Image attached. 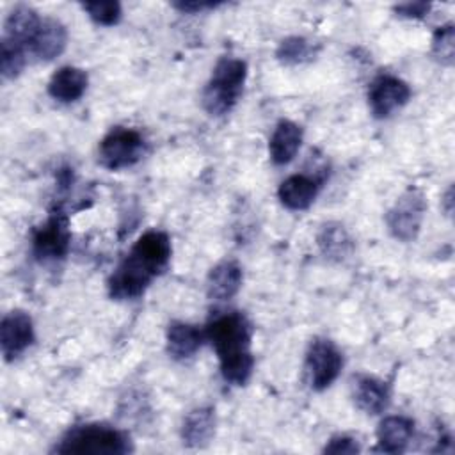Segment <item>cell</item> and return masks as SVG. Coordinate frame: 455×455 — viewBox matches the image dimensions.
<instances>
[{"mask_svg":"<svg viewBox=\"0 0 455 455\" xmlns=\"http://www.w3.org/2000/svg\"><path fill=\"white\" fill-rule=\"evenodd\" d=\"M171 259V240L160 229L142 233L126 258L108 279V293L116 300L140 297L149 283L160 275Z\"/></svg>","mask_w":455,"mask_h":455,"instance_id":"1","label":"cell"},{"mask_svg":"<svg viewBox=\"0 0 455 455\" xmlns=\"http://www.w3.org/2000/svg\"><path fill=\"white\" fill-rule=\"evenodd\" d=\"M204 338L215 348L224 380L233 386L247 384L254 368L251 352L252 327L249 320L240 311H226L206 325Z\"/></svg>","mask_w":455,"mask_h":455,"instance_id":"2","label":"cell"},{"mask_svg":"<svg viewBox=\"0 0 455 455\" xmlns=\"http://www.w3.org/2000/svg\"><path fill=\"white\" fill-rule=\"evenodd\" d=\"M245 78V60L235 57L219 59L201 96L203 108L215 117L228 114L242 96Z\"/></svg>","mask_w":455,"mask_h":455,"instance_id":"3","label":"cell"},{"mask_svg":"<svg viewBox=\"0 0 455 455\" xmlns=\"http://www.w3.org/2000/svg\"><path fill=\"white\" fill-rule=\"evenodd\" d=\"M132 441L123 432L105 423H87L71 428L55 446L57 453L78 455H123L132 451Z\"/></svg>","mask_w":455,"mask_h":455,"instance_id":"4","label":"cell"},{"mask_svg":"<svg viewBox=\"0 0 455 455\" xmlns=\"http://www.w3.org/2000/svg\"><path fill=\"white\" fill-rule=\"evenodd\" d=\"M142 153L144 137L133 128L116 126L100 142V162L110 171H119L137 164Z\"/></svg>","mask_w":455,"mask_h":455,"instance_id":"5","label":"cell"},{"mask_svg":"<svg viewBox=\"0 0 455 455\" xmlns=\"http://www.w3.org/2000/svg\"><path fill=\"white\" fill-rule=\"evenodd\" d=\"M425 212V196L418 188H409L386 213V224L389 233L402 242L414 240L421 229Z\"/></svg>","mask_w":455,"mask_h":455,"instance_id":"6","label":"cell"},{"mask_svg":"<svg viewBox=\"0 0 455 455\" xmlns=\"http://www.w3.org/2000/svg\"><path fill=\"white\" fill-rule=\"evenodd\" d=\"M71 233L68 228V215L57 208L41 224L32 236V252L39 261L62 259L68 254Z\"/></svg>","mask_w":455,"mask_h":455,"instance_id":"7","label":"cell"},{"mask_svg":"<svg viewBox=\"0 0 455 455\" xmlns=\"http://www.w3.org/2000/svg\"><path fill=\"white\" fill-rule=\"evenodd\" d=\"M343 355L338 347L325 338H318L309 345L306 355V371L315 391L327 389L339 375Z\"/></svg>","mask_w":455,"mask_h":455,"instance_id":"8","label":"cell"},{"mask_svg":"<svg viewBox=\"0 0 455 455\" xmlns=\"http://www.w3.org/2000/svg\"><path fill=\"white\" fill-rule=\"evenodd\" d=\"M411 98V87L398 76L379 75L368 91V105L377 119L389 117Z\"/></svg>","mask_w":455,"mask_h":455,"instance_id":"9","label":"cell"},{"mask_svg":"<svg viewBox=\"0 0 455 455\" xmlns=\"http://www.w3.org/2000/svg\"><path fill=\"white\" fill-rule=\"evenodd\" d=\"M34 341V323L25 311H11L0 323V348L5 361L20 357Z\"/></svg>","mask_w":455,"mask_h":455,"instance_id":"10","label":"cell"},{"mask_svg":"<svg viewBox=\"0 0 455 455\" xmlns=\"http://www.w3.org/2000/svg\"><path fill=\"white\" fill-rule=\"evenodd\" d=\"M352 398L366 414H380L389 405V387L373 375H355L352 380Z\"/></svg>","mask_w":455,"mask_h":455,"instance_id":"11","label":"cell"},{"mask_svg":"<svg viewBox=\"0 0 455 455\" xmlns=\"http://www.w3.org/2000/svg\"><path fill=\"white\" fill-rule=\"evenodd\" d=\"M68 44V30L66 27L53 18H46L41 21L37 32L28 43V50L39 60H52L59 57Z\"/></svg>","mask_w":455,"mask_h":455,"instance_id":"12","label":"cell"},{"mask_svg":"<svg viewBox=\"0 0 455 455\" xmlns=\"http://www.w3.org/2000/svg\"><path fill=\"white\" fill-rule=\"evenodd\" d=\"M320 181L313 176L307 174H291L288 176L277 190L279 201L288 208V210H307L313 201L318 196Z\"/></svg>","mask_w":455,"mask_h":455,"instance_id":"13","label":"cell"},{"mask_svg":"<svg viewBox=\"0 0 455 455\" xmlns=\"http://www.w3.org/2000/svg\"><path fill=\"white\" fill-rule=\"evenodd\" d=\"M302 144V128L290 121L281 119L268 140V155L275 165H286L293 160Z\"/></svg>","mask_w":455,"mask_h":455,"instance_id":"14","label":"cell"},{"mask_svg":"<svg viewBox=\"0 0 455 455\" xmlns=\"http://www.w3.org/2000/svg\"><path fill=\"white\" fill-rule=\"evenodd\" d=\"M242 286V268L233 259H224L217 263L206 281V293L212 300L224 302L233 299Z\"/></svg>","mask_w":455,"mask_h":455,"instance_id":"15","label":"cell"},{"mask_svg":"<svg viewBox=\"0 0 455 455\" xmlns=\"http://www.w3.org/2000/svg\"><path fill=\"white\" fill-rule=\"evenodd\" d=\"M87 73L75 66H62L57 69L48 82V94L60 101L71 103L76 101L87 89Z\"/></svg>","mask_w":455,"mask_h":455,"instance_id":"16","label":"cell"},{"mask_svg":"<svg viewBox=\"0 0 455 455\" xmlns=\"http://www.w3.org/2000/svg\"><path fill=\"white\" fill-rule=\"evenodd\" d=\"M414 434V421L405 416H387L377 428L379 450L386 453H400L407 448Z\"/></svg>","mask_w":455,"mask_h":455,"instance_id":"17","label":"cell"},{"mask_svg":"<svg viewBox=\"0 0 455 455\" xmlns=\"http://www.w3.org/2000/svg\"><path fill=\"white\" fill-rule=\"evenodd\" d=\"M203 338H204V332H201L196 325L187 322H172L169 323L167 334H165L167 352L172 359L185 361L199 350Z\"/></svg>","mask_w":455,"mask_h":455,"instance_id":"18","label":"cell"},{"mask_svg":"<svg viewBox=\"0 0 455 455\" xmlns=\"http://www.w3.org/2000/svg\"><path fill=\"white\" fill-rule=\"evenodd\" d=\"M215 434V411L212 407H197L190 411L181 423L183 444L201 448L210 443Z\"/></svg>","mask_w":455,"mask_h":455,"instance_id":"19","label":"cell"},{"mask_svg":"<svg viewBox=\"0 0 455 455\" xmlns=\"http://www.w3.org/2000/svg\"><path fill=\"white\" fill-rule=\"evenodd\" d=\"M41 21L43 20L39 18V14L32 7L18 5L5 18L2 39L18 43V44H23L25 48H28V43L32 41L34 34L37 32Z\"/></svg>","mask_w":455,"mask_h":455,"instance_id":"20","label":"cell"},{"mask_svg":"<svg viewBox=\"0 0 455 455\" xmlns=\"http://www.w3.org/2000/svg\"><path fill=\"white\" fill-rule=\"evenodd\" d=\"M316 243L322 254L332 261H343L354 251V240L339 222H325L316 235Z\"/></svg>","mask_w":455,"mask_h":455,"instance_id":"21","label":"cell"},{"mask_svg":"<svg viewBox=\"0 0 455 455\" xmlns=\"http://www.w3.org/2000/svg\"><path fill=\"white\" fill-rule=\"evenodd\" d=\"M315 53H316V48L311 41H307L302 36H290L279 43L275 57L283 64L295 66V64H302V62L313 59Z\"/></svg>","mask_w":455,"mask_h":455,"instance_id":"22","label":"cell"},{"mask_svg":"<svg viewBox=\"0 0 455 455\" xmlns=\"http://www.w3.org/2000/svg\"><path fill=\"white\" fill-rule=\"evenodd\" d=\"M25 52L27 48L23 44L2 39V50H0V71L4 78H16L21 69L25 68Z\"/></svg>","mask_w":455,"mask_h":455,"instance_id":"23","label":"cell"},{"mask_svg":"<svg viewBox=\"0 0 455 455\" xmlns=\"http://www.w3.org/2000/svg\"><path fill=\"white\" fill-rule=\"evenodd\" d=\"M432 55L443 66H453L455 60V27L446 23L439 27L432 37Z\"/></svg>","mask_w":455,"mask_h":455,"instance_id":"24","label":"cell"},{"mask_svg":"<svg viewBox=\"0 0 455 455\" xmlns=\"http://www.w3.org/2000/svg\"><path fill=\"white\" fill-rule=\"evenodd\" d=\"M82 9L87 12V16L103 27H110L116 25L121 20L123 9L121 4L116 0H108V2H87L82 4Z\"/></svg>","mask_w":455,"mask_h":455,"instance_id":"25","label":"cell"},{"mask_svg":"<svg viewBox=\"0 0 455 455\" xmlns=\"http://www.w3.org/2000/svg\"><path fill=\"white\" fill-rule=\"evenodd\" d=\"M361 451L359 443L348 435H334L323 448V453H357Z\"/></svg>","mask_w":455,"mask_h":455,"instance_id":"26","label":"cell"},{"mask_svg":"<svg viewBox=\"0 0 455 455\" xmlns=\"http://www.w3.org/2000/svg\"><path fill=\"white\" fill-rule=\"evenodd\" d=\"M430 4L428 2H407V4H398L393 7V11L398 14V16H403V18H414V20H421L428 14L430 11Z\"/></svg>","mask_w":455,"mask_h":455,"instance_id":"27","label":"cell"},{"mask_svg":"<svg viewBox=\"0 0 455 455\" xmlns=\"http://www.w3.org/2000/svg\"><path fill=\"white\" fill-rule=\"evenodd\" d=\"M217 2H174L172 7L181 12H201L204 9L217 7Z\"/></svg>","mask_w":455,"mask_h":455,"instance_id":"28","label":"cell"},{"mask_svg":"<svg viewBox=\"0 0 455 455\" xmlns=\"http://www.w3.org/2000/svg\"><path fill=\"white\" fill-rule=\"evenodd\" d=\"M451 196H453V190H451V187H450V188H448V192H446V197H444V203H446V212H448V213H451V203H453Z\"/></svg>","mask_w":455,"mask_h":455,"instance_id":"29","label":"cell"}]
</instances>
